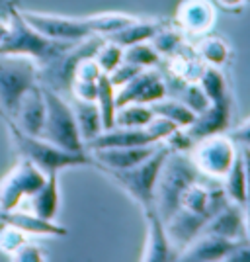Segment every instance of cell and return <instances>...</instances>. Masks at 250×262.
I'll use <instances>...</instances> for the list:
<instances>
[{
	"label": "cell",
	"mask_w": 250,
	"mask_h": 262,
	"mask_svg": "<svg viewBox=\"0 0 250 262\" xmlns=\"http://www.w3.org/2000/svg\"><path fill=\"white\" fill-rule=\"evenodd\" d=\"M41 90L45 98V121L39 137L65 151H73V153L86 151L76 125L73 106L61 96V92H57L53 88L41 84Z\"/></svg>",
	"instance_id": "5b68a950"
},
{
	"label": "cell",
	"mask_w": 250,
	"mask_h": 262,
	"mask_svg": "<svg viewBox=\"0 0 250 262\" xmlns=\"http://www.w3.org/2000/svg\"><path fill=\"white\" fill-rule=\"evenodd\" d=\"M197 84L206 92L207 100L211 104L229 98V84L225 75H223V71H221V67H203L201 75L197 78Z\"/></svg>",
	"instance_id": "4316f807"
},
{
	"label": "cell",
	"mask_w": 250,
	"mask_h": 262,
	"mask_svg": "<svg viewBox=\"0 0 250 262\" xmlns=\"http://www.w3.org/2000/svg\"><path fill=\"white\" fill-rule=\"evenodd\" d=\"M30 204L35 215L55 221L59 211V174H47L43 186L30 198Z\"/></svg>",
	"instance_id": "44dd1931"
},
{
	"label": "cell",
	"mask_w": 250,
	"mask_h": 262,
	"mask_svg": "<svg viewBox=\"0 0 250 262\" xmlns=\"http://www.w3.org/2000/svg\"><path fill=\"white\" fill-rule=\"evenodd\" d=\"M151 110L154 116L166 118V120H170L172 123H176L178 127H188L194 121V118H196V114L178 98H166L164 96V98L152 102Z\"/></svg>",
	"instance_id": "484cf974"
},
{
	"label": "cell",
	"mask_w": 250,
	"mask_h": 262,
	"mask_svg": "<svg viewBox=\"0 0 250 262\" xmlns=\"http://www.w3.org/2000/svg\"><path fill=\"white\" fill-rule=\"evenodd\" d=\"M152 118H154V114H152L151 106H145V104H125L116 110V125L118 127H145Z\"/></svg>",
	"instance_id": "f1b7e54d"
},
{
	"label": "cell",
	"mask_w": 250,
	"mask_h": 262,
	"mask_svg": "<svg viewBox=\"0 0 250 262\" xmlns=\"http://www.w3.org/2000/svg\"><path fill=\"white\" fill-rule=\"evenodd\" d=\"M4 121L8 123V131H10L14 147L18 149V153L22 155V159H28L39 170H43L45 174H59L61 170L71 168V166H90V164L94 166V159L88 151H82V153L65 151V149L45 141L37 135L24 133L10 120Z\"/></svg>",
	"instance_id": "277c9868"
},
{
	"label": "cell",
	"mask_w": 250,
	"mask_h": 262,
	"mask_svg": "<svg viewBox=\"0 0 250 262\" xmlns=\"http://www.w3.org/2000/svg\"><path fill=\"white\" fill-rule=\"evenodd\" d=\"M237 153H239V145L229 135L219 133L196 141L194 149L188 155L201 174L209 178H223L231 168Z\"/></svg>",
	"instance_id": "9c48e42d"
},
{
	"label": "cell",
	"mask_w": 250,
	"mask_h": 262,
	"mask_svg": "<svg viewBox=\"0 0 250 262\" xmlns=\"http://www.w3.org/2000/svg\"><path fill=\"white\" fill-rule=\"evenodd\" d=\"M166 94H168V86L161 77V73L156 69H143L139 75H135L125 84L116 88V102H118V108L125 104L151 106L152 102L164 98Z\"/></svg>",
	"instance_id": "30bf717a"
},
{
	"label": "cell",
	"mask_w": 250,
	"mask_h": 262,
	"mask_svg": "<svg viewBox=\"0 0 250 262\" xmlns=\"http://www.w3.org/2000/svg\"><path fill=\"white\" fill-rule=\"evenodd\" d=\"M123 59L141 69H154L161 63V55L152 47L151 41H141V43L129 45L123 49Z\"/></svg>",
	"instance_id": "f546056e"
},
{
	"label": "cell",
	"mask_w": 250,
	"mask_h": 262,
	"mask_svg": "<svg viewBox=\"0 0 250 262\" xmlns=\"http://www.w3.org/2000/svg\"><path fill=\"white\" fill-rule=\"evenodd\" d=\"M69 90L75 94V98L94 102V100H96V92H98V80H96V82H88V80H73Z\"/></svg>",
	"instance_id": "8d00e7d4"
},
{
	"label": "cell",
	"mask_w": 250,
	"mask_h": 262,
	"mask_svg": "<svg viewBox=\"0 0 250 262\" xmlns=\"http://www.w3.org/2000/svg\"><path fill=\"white\" fill-rule=\"evenodd\" d=\"M0 221L10 223L32 237H65L66 235V229L63 225L55 223L51 219L39 217L33 211H20L18 208L0 213Z\"/></svg>",
	"instance_id": "d6986e66"
},
{
	"label": "cell",
	"mask_w": 250,
	"mask_h": 262,
	"mask_svg": "<svg viewBox=\"0 0 250 262\" xmlns=\"http://www.w3.org/2000/svg\"><path fill=\"white\" fill-rule=\"evenodd\" d=\"M8 28H10V24H8V18L4 16V18H0V43H2V39L6 37V33H8Z\"/></svg>",
	"instance_id": "ee69618b"
},
{
	"label": "cell",
	"mask_w": 250,
	"mask_h": 262,
	"mask_svg": "<svg viewBox=\"0 0 250 262\" xmlns=\"http://www.w3.org/2000/svg\"><path fill=\"white\" fill-rule=\"evenodd\" d=\"M39 82V67L22 55L0 53V114L12 118L22 96Z\"/></svg>",
	"instance_id": "8992f818"
},
{
	"label": "cell",
	"mask_w": 250,
	"mask_h": 262,
	"mask_svg": "<svg viewBox=\"0 0 250 262\" xmlns=\"http://www.w3.org/2000/svg\"><path fill=\"white\" fill-rule=\"evenodd\" d=\"M170 153L168 147L161 143L158 149L141 164L127 168V170H108L106 174L120 184L127 194H129L143 209L152 208V202H154V186L158 180V172L163 168L164 159L166 155Z\"/></svg>",
	"instance_id": "52a82bcc"
},
{
	"label": "cell",
	"mask_w": 250,
	"mask_h": 262,
	"mask_svg": "<svg viewBox=\"0 0 250 262\" xmlns=\"http://www.w3.org/2000/svg\"><path fill=\"white\" fill-rule=\"evenodd\" d=\"M246 0H213V4H217L221 10L225 12H237L244 6Z\"/></svg>",
	"instance_id": "60d3db41"
},
{
	"label": "cell",
	"mask_w": 250,
	"mask_h": 262,
	"mask_svg": "<svg viewBox=\"0 0 250 262\" xmlns=\"http://www.w3.org/2000/svg\"><path fill=\"white\" fill-rule=\"evenodd\" d=\"M96 106L100 110V118H102V127L104 131L111 129L116 125V110H118V102H116V86L109 82L108 75H100L98 78V92H96Z\"/></svg>",
	"instance_id": "d4e9b609"
},
{
	"label": "cell",
	"mask_w": 250,
	"mask_h": 262,
	"mask_svg": "<svg viewBox=\"0 0 250 262\" xmlns=\"http://www.w3.org/2000/svg\"><path fill=\"white\" fill-rule=\"evenodd\" d=\"M151 43L161 57H172L176 51L182 49V33L180 30H172V28H161L152 35Z\"/></svg>",
	"instance_id": "1f68e13d"
},
{
	"label": "cell",
	"mask_w": 250,
	"mask_h": 262,
	"mask_svg": "<svg viewBox=\"0 0 250 262\" xmlns=\"http://www.w3.org/2000/svg\"><path fill=\"white\" fill-rule=\"evenodd\" d=\"M161 143L156 145H135V147H109V149H96V151H88L94 159V166H98L100 170L108 172V170H127L143 161H147Z\"/></svg>",
	"instance_id": "8fae6325"
},
{
	"label": "cell",
	"mask_w": 250,
	"mask_h": 262,
	"mask_svg": "<svg viewBox=\"0 0 250 262\" xmlns=\"http://www.w3.org/2000/svg\"><path fill=\"white\" fill-rule=\"evenodd\" d=\"M143 69L141 67H137V65H133V63H129V61H121L120 65L116 67L111 73L108 75V78H109V82L113 84L116 88H120L121 84H125L127 80H131V78L135 77V75H139Z\"/></svg>",
	"instance_id": "d590c367"
},
{
	"label": "cell",
	"mask_w": 250,
	"mask_h": 262,
	"mask_svg": "<svg viewBox=\"0 0 250 262\" xmlns=\"http://www.w3.org/2000/svg\"><path fill=\"white\" fill-rule=\"evenodd\" d=\"M229 121H231V98L209 104L203 112L196 114L194 121L186 127V131L192 135L194 141H199L211 135L225 133L229 129Z\"/></svg>",
	"instance_id": "5bb4252c"
},
{
	"label": "cell",
	"mask_w": 250,
	"mask_h": 262,
	"mask_svg": "<svg viewBox=\"0 0 250 262\" xmlns=\"http://www.w3.org/2000/svg\"><path fill=\"white\" fill-rule=\"evenodd\" d=\"M145 129L149 131V135L152 137V141L154 143H163L170 133L174 129H178V125L172 123L170 120H166V118H161V116H154L147 125H145Z\"/></svg>",
	"instance_id": "e575fe53"
},
{
	"label": "cell",
	"mask_w": 250,
	"mask_h": 262,
	"mask_svg": "<svg viewBox=\"0 0 250 262\" xmlns=\"http://www.w3.org/2000/svg\"><path fill=\"white\" fill-rule=\"evenodd\" d=\"M20 12H22L24 20L37 32L53 39H63V41H82L92 35L106 37L135 20L133 16L120 14V12L94 14L86 18H69V16H55V14H41V12L32 10Z\"/></svg>",
	"instance_id": "6da1fadb"
},
{
	"label": "cell",
	"mask_w": 250,
	"mask_h": 262,
	"mask_svg": "<svg viewBox=\"0 0 250 262\" xmlns=\"http://www.w3.org/2000/svg\"><path fill=\"white\" fill-rule=\"evenodd\" d=\"M18 2H20V0H0V16H6L12 8L18 6Z\"/></svg>",
	"instance_id": "7bdbcfd3"
},
{
	"label": "cell",
	"mask_w": 250,
	"mask_h": 262,
	"mask_svg": "<svg viewBox=\"0 0 250 262\" xmlns=\"http://www.w3.org/2000/svg\"><path fill=\"white\" fill-rule=\"evenodd\" d=\"M94 61H96V65L100 67V71L104 75H109L123 61V47L104 37V41L100 43V47L94 53Z\"/></svg>",
	"instance_id": "4dcf8cb0"
},
{
	"label": "cell",
	"mask_w": 250,
	"mask_h": 262,
	"mask_svg": "<svg viewBox=\"0 0 250 262\" xmlns=\"http://www.w3.org/2000/svg\"><path fill=\"white\" fill-rule=\"evenodd\" d=\"M201 172L192 163L190 155L168 153L164 164L158 172V180L154 186V202L152 206L158 211L163 221L170 217L176 209L182 206L186 190L201 178Z\"/></svg>",
	"instance_id": "3957f363"
},
{
	"label": "cell",
	"mask_w": 250,
	"mask_h": 262,
	"mask_svg": "<svg viewBox=\"0 0 250 262\" xmlns=\"http://www.w3.org/2000/svg\"><path fill=\"white\" fill-rule=\"evenodd\" d=\"M26 241H28L26 233H22L18 227H14L10 223H4L2 221V225H0V252L12 256Z\"/></svg>",
	"instance_id": "836d02e7"
},
{
	"label": "cell",
	"mask_w": 250,
	"mask_h": 262,
	"mask_svg": "<svg viewBox=\"0 0 250 262\" xmlns=\"http://www.w3.org/2000/svg\"><path fill=\"white\" fill-rule=\"evenodd\" d=\"M163 28L161 22H141V20H133L127 26H123L120 30H116L113 33L106 35V39L118 43L120 47H129V45L141 43V41H151L152 35Z\"/></svg>",
	"instance_id": "603a6c76"
},
{
	"label": "cell",
	"mask_w": 250,
	"mask_h": 262,
	"mask_svg": "<svg viewBox=\"0 0 250 262\" xmlns=\"http://www.w3.org/2000/svg\"><path fill=\"white\" fill-rule=\"evenodd\" d=\"M10 120L18 129H22L28 135H37L43 129V121H45V98H43V90L41 84L37 82L35 86H32L26 94L22 96L18 108L14 112Z\"/></svg>",
	"instance_id": "7c38bea8"
},
{
	"label": "cell",
	"mask_w": 250,
	"mask_h": 262,
	"mask_svg": "<svg viewBox=\"0 0 250 262\" xmlns=\"http://www.w3.org/2000/svg\"><path fill=\"white\" fill-rule=\"evenodd\" d=\"M225 260H237V262H250V241H239L231 252L225 256Z\"/></svg>",
	"instance_id": "f35d334b"
},
{
	"label": "cell",
	"mask_w": 250,
	"mask_h": 262,
	"mask_svg": "<svg viewBox=\"0 0 250 262\" xmlns=\"http://www.w3.org/2000/svg\"><path fill=\"white\" fill-rule=\"evenodd\" d=\"M206 223V215L190 211L186 208H178L170 217L164 221V227H166V233H168V239L172 243V247L182 251L186 245H190L203 231Z\"/></svg>",
	"instance_id": "2e32d148"
},
{
	"label": "cell",
	"mask_w": 250,
	"mask_h": 262,
	"mask_svg": "<svg viewBox=\"0 0 250 262\" xmlns=\"http://www.w3.org/2000/svg\"><path fill=\"white\" fill-rule=\"evenodd\" d=\"M237 243L239 241H229L201 231L196 239L182 249V252L176 256V260H225V256Z\"/></svg>",
	"instance_id": "e0dca14e"
},
{
	"label": "cell",
	"mask_w": 250,
	"mask_h": 262,
	"mask_svg": "<svg viewBox=\"0 0 250 262\" xmlns=\"http://www.w3.org/2000/svg\"><path fill=\"white\" fill-rule=\"evenodd\" d=\"M197 57L203 61V65L209 67H223L229 61V45L225 39L207 35L196 47Z\"/></svg>",
	"instance_id": "83f0119b"
},
{
	"label": "cell",
	"mask_w": 250,
	"mask_h": 262,
	"mask_svg": "<svg viewBox=\"0 0 250 262\" xmlns=\"http://www.w3.org/2000/svg\"><path fill=\"white\" fill-rule=\"evenodd\" d=\"M225 184L223 190L227 194L229 202H235L239 206H244L248 200V186H246V174H244V166H242V157H240V147L239 153L235 157V161L231 164L227 172H225Z\"/></svg>",
	"instance_id": "cb8c5ba5"
},
{
	"label": "cell",
	"mask_w": 250,
	"mask_h": 262,
	"mask_svg": "<svg viewBox=\"0 0 250 262\" xmlns=\"http://www.w3.org/2000/svg\"><path fill=\"white\" fill-rule=\"evenodd\" d=\"M203 231L229 241H246L244 206H239L235 202H227L219 211H215L207 219Z\"/></svg>",
	"instance_id": "9a60e30c"
},
{
	"label": "cell",
	"mask_w": 250,
	"mask_h": 262,
	"mask_svg": "<svg viewBox=\"0 0 250 262\" xmlns=\"http://www.w3.org/2000/svg\"><path fill=\"white\" fill-rule=\"evenodd\" d=\"M45 178L47 174L43 170L28 159H20L0 180V213L20 208L24 200H30L43 186Z\"/></svg>",
	"instance_id": "ba28073f"
},
{
	"label": "cell",
	"mask_w": 250,
	"mask_h": 262,
	"mask_svg": "<svg viewBox=\"0 0 250 262\" xmlns=\"http://www.w3.org/2000/svg\"><path fill=\"white\" fill-rule=\"evenodd\" d=\"M229 137L239 147H250V120H246L244 123H240L237 129L231 131Z\"/></svg>",
	"instance_id": "ab89813d"
},
{
	"label": "cell",
	"mask_w": 250,
	"mask_h": 262,
	"mask_svg": "<svg viewBox=\"0 0 250 262\" xmlns=\"http://www.w3.org/2000/svg\"><path fill=\"white\" fill-rule=\"evenodd\" d=\"M10 258H14V260L37 262V260H43L45 254H43V251L37 247V245H32V243H28V241H26L22 247L14 252V254H12Z\"/></svg>",
	"instance_id": "74e56055"
},
{
	"label": "cell",
	"mask_w": 250,
	"mask_h": 262,
	"mask_svg": "<svg viewBox=\"0 0 250 262\" xmlns=\"http://www.w3.org/2000/svg\"><path fill=\"white\" fill-rule=\"evenodd\" d=\"M135 145H156L145 127H111L98 133L86 143V151L109 149V147H135Z\"/></svg>",
	"instance_id": "ffe728a7"
},
{
	"label": "cell",
	"mask_w": 250,
	"mask_h": 262,
	"mask_svg": "<svg viewBox=\"0 0 250 262\" xmlns=\"http://www.w3.org/2000/svg\"><path fill=\"white\" fill-rule=\"evenodd\" d=\"M180 102H184L188 108L192 110L194 114H199L211 104L207 100L206 92L201 90V86L197 82H184L182 88H180V96H178Z\"/></svg>",
	"instance_id": "d6a6232c"
},
{
	"label": "cell",
	"mask_w": 250,
	"mask_h": 262,
	"mask_svg": "<svg viewBox=\"0 0 250 262\" xmlns=\"http://www.w3.org/2000/svg\"><path fill=\"white\" fill-rule=\"evenodd\" d=\"M143 211H145V217H147V243H145V249H143L141 260H176V254L172 252V243L168 239L164 221L158 215V211L154 209V206L143 209Z\"/></svg>",
	"instance_id": "4fadbf2b"
},
{
	"label": "cell",
	"mask_w": 250,
	"mask_h": 262,
	"mask_svg": "<svg viewBox=\"0 0 250 262\" xmlns=\"http://www.w3.org/2000/svg\"><path fill=\"white\" fill-rule=\"evenodd\" d=\"M73 114H75L76 125L80 131V137L84 141V147L90 139H94L98 133L104 131L102 127V118H100V110L96 102H88V100H73Z\"/></svg>",
	"instance_id": "7402d4cb"
},
{
	"label": "cell",
	"mask_w": 250,
	"mask_h": 262,
	"mask_svg": "<svg viewBox=\"0 0 250 262\" xmlns=\"http://www.w3.org/2000/svg\"><path fill=\"white\" fill-rule=\"evenodd\" d=\"M215 22V8L209 0H182L176 10V26L190 33H206Z\"/></svg>",
	"instance_id": "ac0fdd59"
},
{
	"label": "cell",
	"mask_w": 250,
	"mask_h": 262,
	"mask_svg": "<svg viewBox=\"0 0 250 262\" xmlns=\"http://www.w3.org/2000/svg\"><path fill=\"white\" fill-rule=\"evenodd\" d=\"M8 33L0 43V53L4 55H22L32 59L35 65L39 67V71L55 63L59 57L73 47L78 41H63V39H53L47 37L41 32H37L30 24L24 20L20 8H12L8 14Z\"/></svg>",
	"instance_id": "7a4b0ae2"
},
{
	"label": "cell",
	"mask_w": 250,
	"mask_h": 262,
	"mask_svg": "<svg viewBox=\"0 0 250 262\" xmlns=\"http://www.w3.org/2000/svg\"><path fill=\"white\" fill-rule=\"evenodd\" d=\"M240 157H242V166H244L246 186H248V196H250V147H240Z\"/></svg>",
	"instance_id": "b9f144b4"
}]
</instances>
